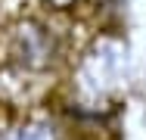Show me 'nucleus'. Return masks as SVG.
<instances>
[{
	"mask_svg": "<svg viewBox=\"0 0 146 140\" xmlns=\"http://www.w3.org/2000/svg\"><path fill=\"white\" fill-rule=\"evenodd\" d=\"M127 75V47L118 37H96L93 47L84 50V59L75 72L81 90V106L96 115V106H109V97Z\"/></svg>",
	"mask_w": 146,
	"mask_h": 140,
	"instance_id": "1",
	"label": "nucleus"
},
{
	"mask_svg": "<svg viewBox=\"0 0 146 140\" xmlns=\"http://www.w3.org/2000/svg\"><path fill=\"white\" fill-rule=\"evenodd\" d=\"M9 56L28 72H47L59 56V41L53 28H47L44 22H34V19H25L9 37Z\"/></svg>",
	"mask_w": 146,
	"mask_h": 140,
	"instance_id": "2",
	"label": "nucleus"
},
{
	"mask_svg": "<svg viewBox=\"0 0 146 140\" xmlns=\"http://www.w3.org/2000/svg\"><path fill=\"white\" fill-rule=\"evenodd\" d=\"M6 140H62V131L53 118L47 115H31L25 121H19L13 128V134Z\"/></svg>",
	"mask_w": 146,
	"mask_h": 140,
	"instance_id": "3",
	"label": "nucleus"
},
{
	"mask_svg": "<svg viewBox=\"0 0 146 140\" xmlns=\"http://www.w3.org/2000/svg\"><path fill=\"white\" fill-rule=\"evenodd\" d=\"M50 9H56V13H68V9H78L84 0H44Z\"/></svg>",
	"mask_w": 146,
	"mask_h": 140,
	"instance_id": "4",
	"label": "nucleus"
}]
</instances>
